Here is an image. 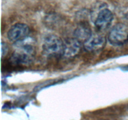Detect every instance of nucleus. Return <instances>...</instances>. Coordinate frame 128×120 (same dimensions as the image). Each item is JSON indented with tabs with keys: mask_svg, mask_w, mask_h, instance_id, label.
Returning a JSON list of instances; mask_svg holds the SVG:
<instances>
[{
	"mask_svg": "<svg viewBox=\"0 0 128 120\" xmlns=\"http://www.w3.org/2000/svg\"><path fill=\"white\" fill-rule=\"evenodd\" d=\"M16 50L11 56V61L17 64L28 65L33 61L35 49L31 38H27L14 43Z\"/></svg>",
	"mask_w": 128,
	"mask_h": 120,
	"instance_id": "f257e3e1",
	"label": "nucleus"
},
{
	"mask_svg": "<svg viewBox=\"0 0 128 120\" xmlns=\"http://www.w3.org/2000/svg\"><path fill=\"white\" fill-rule=\"evenodd\" d=\"M42 48V51L46 56L51 57L62 56L64 42L58 36L50 34L45 37Z\"/></svg>",
	"mask_w": 128,
	"mask_h": 120,
	"instance_id": "f03ea898",
	"label": "nucleus"
},
{
	"mask_svg": "<svg viewBox=\"0 0 128 120\" xmlns=\"http://www.w3.org/2000/svg\"><path fill=\"white\" fill-rule=\"evenodd\" d=\"M108 40L114 46H122L128 41V28L126 25L118 23L111 30Z\"/></svg>",
	"mask_w": 128,
	"mask_h": 120,
	"instance_id": "7ed1b4c3",
	"label": "nucleus"
},
{
	"mask_svg": "<svg viewBox=\"0 0 128 120\" xmlns=\"http://www.w3.org/2000/svg\"><path fill=\"white\" fill-rule=\"evenodd\" d=\"M30 28L24 23L18 22L12 25L8 32V38L11 42H20L29 37Z\"/></svg>",
	"mask_w": 128,
	"mask_h": 120,
	"instance_id": "20e7f679",
	"label": "nucleus"
},
{
	"mask_svg": "<svg viewBox=\"0 0 128 120\" xmlns=\"http://www.w3.org/2000/svg\"><path fill=\"white\" fill-rule=\"evenodd\" d=\"M113 19L114 14L111 10L108 8L101 9L95 19V26L100 31L107 30L112 23Z\"/></svg>",
	"mask_w": 128,
	"mask_h": 120,
	"instance_id": "39448f33",
	"label": "nucleus"
},
{
	"mask_svg": "<svg viewBox=\"0 0 128 120\" xmlns=\"http://www.w3.org/2000/svg\"><path fill=\"white\" fill-rule=\"evenodd\" d=\"M106 37L101 34L96 33L91 36L84 42V47L87 51L94 52L101 50L106 44Z\"/></svg>",
	"mask_w": 128,
	"mask_h": 120,
	"instance_id": "423d86ee",
	"label": "nucleus"
},
{
	"mask_svg": "<svg viewBox=\"0 0 128 120\" xmlns=\"http://www.w3.org/2000/svg\"><path fill=\"white\" fill-rule=\"evenodd\" d=\"M81 42L77 39L69 38L64 42L62 56L66 58H71L79 54L81 51Z\"/></svg>",
	"mask_w": 128,
	"mask_h": 120,
	"instance_id": "0eeeda50",
	"label": "nucleus"
},
{
	"mask_svg": "<svg viewBox=\"0 0 128 120\" xmlns=\"http://www.w3.org/2000/svg\"><path fill=\"white\" fill-rule=\"evenodd\" d=\"M91 28L86 24L79 25L74 32V36L80 42H84L92 34Z\"/></svg>",
	"mask_w": 128,
	"mask_h": 120,
	"instance_id": "6e6552de",
	"label": "nucleus"
},
{
	"mask_svg": "<svg viewBox=\"0 0 128 120\" xmlns=\"http://www.w3.org/2000/svg\"><path fill=\"white\" fill-rule=\"evenodd\" d=\"M8 52V46L6 42H1V57L2 58L6 56Z\"/></svg>",
	"mask_w": 128,
	"mask_h": 120,
	"instance_id": "1a4fd4ad",
	"label": "nucleus"
},
{
	"mask_svg": "<svg viewBox=\"0 0 128 120\" xmlns=\"http://www.w3.org/2000/svg\"><path fill=\"white\" fill-rule=\"evenodd\" d=\"M127 109H128V108H127Z\"/></svg>",
	"mask_w": 128,
	"mask_h": 120,
	"instance_id": "9d476101",
	"label": "nucleus"
}]
</instances>
